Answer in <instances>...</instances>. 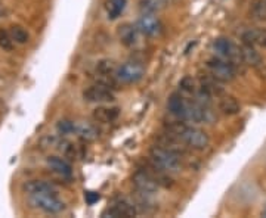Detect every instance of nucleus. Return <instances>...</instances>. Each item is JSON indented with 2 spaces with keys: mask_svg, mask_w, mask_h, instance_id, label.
<instances>
[{
  "mask_svg": "<svg viewBox=\"0 0 266 218\" xmlns=\"http://www.w3.org/2000/svg\"><path fill=\"white\" fill-rule=\"evenodd\" d=\"M166 130H167L166 135L172 136L173 139H176L177 142H180L182 145H185L194 151H204L210 145V137L206 132L200 130L198 127L189 125L180 119L169 122L166 125Z\"/></svg>",
  "mask_w": 266,
  "mask_h": 218,
  "instance_id": "f257e3e1",
  "label": "nucleus"
},
{
  "mask_svg": "<svg viewBox=\"0 0 266 218\" xmlns=\"http://www.w3.org/2000/svg\"><path fill=\"white\" fill-rule=\"evenodd\" d=\"M182 155H183L182 152L175 151L163 145H157L149 149V161L153 162V165L160 168L161 171L173 174L182 169V165H183Z\"/></svg>",
  "mask_w": 266,
  "mask_h": 218,
  "instance_id": "f03ea898",
  "label": "nucleus"
},
{
  "mask_svg": "<svg viewBox=\"0 0 266 218\" xmlns=\"http://www.w3.org/2000/svg\"><path fill=\"white\" fill-rule=\"evenodd\" d=\"M207 74H210L213 78H216L220 83H231L237 77V65L232 62L214 56L206 62Z\"/></svg>",
  "mask_w": 266,
  "mask_h": 218,
  "instance_id": "7ed1b4c3",
  "label": "nucleus"
},
{
  "mask_svg": "<svg viewBox=\"0 0 266 218\" xmlns=\"http://www.w3.org/2000/svg\"><path fill=\"white\" fill-rule=\"evenodd\" d=\"M213 51L216 53L217 58L226 59L232 62L234 65H244L243 64V56H241V48L237 46L235 43H232L230 38L220 37L217 40H214L213 43Z\"/></svg>",
  "mask_w": 266,
  "mask_h": 218,
  "instance_id": "20e7f679",
  "label": "nucleus"
},
{
  "mask_svg": "<svg viewBox=\"0 0 266 218\" xmlns=\"http://www.w3.org/2000/svg\"><path fill=\"white\" fill-rule=\"evenodd\" d=\"M31 203L35 208L42 209L46 214H59L65 209V203L58 199L55 193H42V195H30Z\"/></svg>",
  "mask_w": 266,
  "mask_h": 218,
  "instance_id": "39448f33",
  "label": "nucleus"
},
{
  "mask_svg": "<svg viewBox=\"0 0 266 218\" xmlns=\"http://www.w3.org/2000/svg\"><path fill=\"white\" fill-rule=\"evenodd\" d=\"M143 75V68L136 62H126L123 65L117 67L116 78L124 84L138 83Z\"/></svg>",
  "mask_w": 266,
  "mask_h": 218,
  "instance_id": "423d86ee",
  "label": "nucleus"
},
{
  "mask_svg": "<svg viewBox=\"0 0 266 218\" xmlns=\"http://www.w3.org/2000/svg\"><path fill=\"white\" fill-rule=\"evenodd\" d=\"M133 185L142 195H153L159 190L160 183L151 172L145 169H139L133 176Z\"/></svg>",
  "mask_w": 266,
  "mask_h": 218,
  "instance_id": "0eeeda50",
  "label": "nucleus"
},
{
  "mask_svg": "<svg viewBox=\"0 0 266 218\" xmlns=\"http://www.w3.org/2000/svg\"><path fill=\"white\" fill-rule=\"evenodd\" d=\"M136 27L139 28L141 34L148 37H159L163 33V24L156 17V14H142L138 19Z\"/></svg>",
  "mask_w": 266,
  "mask_h": 218,
  "instance_id": "6e6552de",
  "label": "nucleus"
},
{
  "mask_svg": "<svg viewBox=\"0 0 266 218\" xmlns=\"http://www.w3.org/2000/svg\"><path fill=\"white\" fill-rule=\"evenodd\" d=\"M83 98H85V101L93 102V103H106V102H112L116 99L111 89L98 83L88 87L83 92Z\"/></svg>",
  "mask_w": 266,
  "mask_h": 218,
  "instance_id": "1a4fd4ad",
  "label": "nucleus"
},
{
  "mask_svg": "<svg viewBox=\"0 0 266 218\" xmlns=\"http://www.w3.org/2000/svg\"><path fill=\"white\" fill-rule=\"evenodd\" d=\"M139 28L133 24H123L119 30V38L126 48H135L139 43Z\"/></svg>",
  "mask_w": 266,
  "mask_h": 218,
  "instance_id": "9d476101",
  "label": "nucleus"
},
{
  "mask_svg": "<svg viewBox=\"0 0 266 218\" xmlns=\"http://www.w3.org/2000/svg\"><path fill=\"white\" fill-rule=\"evenodd\" d=\"M241 38H243V43L246 45H250L253 48H265L266 49L265 28H250L243 33Z\"/></svg>",
  "mask_w": 266,
  "mask_h": 218,
  "instance_id": "9b49d317",
  "label": "nucleus"
},
{
  "mask_svg": "<svg viewBox=\"0 0 266 218\" xmlns=\"http://www.w3.org/2000/svg\"><path fill=\"white\" fill-rule=\"evenodd\" d=\"M138 214L136 206L133 203L127 201H119L117 203H114L108 211L105 212V215L109 217H135Z\"/></svg>",
  "mask_w": 266,
  "mask_h": 218,
  "instance_id": "f8f14e48",
  "label": "nucleus"
},
{
  "mask_svg": "<svg viewBox=\"0 0 266 218\" xmlns=\"http://www.w3.org/2000/svg\"><path fill=\"white\" fill-rule=\"evenodd\" d=\"M241 56H243V64L253 68H262L263 67V59L259 55V52L256 51L253 46L243 43L241 46Z\"/></svg>",
  "mask_w": 266,
  "mask_h": 218,
  "instance_id": "ddd939ff",
  "label": "nucleus"
},
{
  "mask_svg": "<svg viewBox=\"0 0 266 218\" xmlns=\"http://www.w3.org/2000/svg\"><path fill=\"white\" fill-rule=\"evenodd\" d=\"M120 117V109L117 106H99L93 111V119L98 122H104V124H109L114 122L117 118Z\"/></svg>",
  "mask_w": 266,
  "mask_h": 218,
  "instance_id": "4468645a",
  "label": "nucleus"
},
{
  "mask_svg": "<svg viewBox=\"0 0 266 218\" xmlns=\"http://www.w3.org/2000/svg\"><path fill=\"white\" fill-rule=\"evenodd\" d=\"M219 109L225 114V115H237L241 111V105L234 96L230 95H220L219 98Z\"/></svg>",
  "mask_w": 266,
  "mask_h": 218,
  "instance_id": "2eb2a0df",
  "label": "nucleus"
},
{
  "mask_svg": "<svg viewBox=\"0 0 266 218\" xmlns=\"http://www.w3.org/2000/svg\"><path fill=\"white\" fill-rule=\"evenodd\" d=\"M24 190L28 195H42V193H56V189L45 180H30L24 185Z\"/></svg>",
  "mask_w": 266,
  "mask_h": 218,
  "instance_id": "dca6fc26",
  "label": "nucleus"
},
{
  "mask_svg": "<svg viewBox=\"0 0 266 218\" xmlns=\"http://www.w3.org/2000/svg\"><path fill=\"white\" fill-rule=\"evenodd\" d=\"M48 165L52 168L55 172L62 176V177L70 179L72 176V168H71L70 164L65 159L59 158V156H49L48 158Z\"/></svg>",
  "mask_w": 266,
  "mask_h": 218,
  "instance_id": "f3484780",
  "label": "nucleus"
},
{
  "mask_svg": "<svg viewBox=\"0 0 266 218\" xmlns=\"http://www.w3.org/2000/svg\"><path fill=\"white\" fill-rule=\"evenodd\" d=\"M126 8V0H106L105 11L109 19H117L123 14Z\"/></svg>",
  "mask_w": 266,
  "mask_h": 218,
  "instance_id": "a211bd4d",
  "label": "nucleus"
},
{
  "mask_svg": "<svg viewBox=\"0 0 266 218\" xmlns=\"http://www.w3.org/2000/svg\"><path fill=\"white\" fill-rule=\"evenodd\" d=\"M9 33H11L14 41H15L17 45H27L28 40H30V34H28V31H27L24 27H21V25H15V24L11 25Z\"/></svg>",
  "mask_w": 266,
  "mask_h": 218,
  "instance_id": "6ab92c4d",
  "label": "nucleus"
},
{
  "mask_svg": "<svg viewBox=\"0 0 266 218\" xmlns=\"http://www.w3.org/2000/svg\"><path fill=\"white\" fill-rule=\"evenodd\" d=\"M250 15L254 19L266 21V2L265 0H253L250 6Z\"/></svg>",
  "mask_w": 266,
  "mask_h": 218,
  "instance_id": "aec40b11",
  "label": "nucleus"
},
{
  "mask_svg": "<svg viewBox=\"0 0 266 218\" xmlns=\"http://www.w3.org/2000/svg\"><path fill=\"white\" fill-rule=\"evenodd\" d=\"M117 65L114 61L111 59H102L98 62L96 65V74H102V75H116Z\"/></svg>",
  "mask_w": 266,
  "mask_h": 218,
  "instance_id": "412c9836",
  "label": "nucleus"
},
{
  "mask_svg": "<svg viewBox=\"0 0 266 218\" xmlns=\"http://www.w3.org/2000/svg\"><path fill=\"white\" fill-rule=\"evenodd\" d=\"M0 48L6 52L14 51V48H15V41H14L12 35L9 33V30L0 28Z\"/></svg>",
  "mask_w": 266,
  "mask_h": 218,
  "instance_id": "4be33fe9",
  "label": "nucleus"
},
{
  "mask_svg": "<svg viewBox=\"0 0 266 218\" xmlns=\"http://www.w3.org/2000/svg\"><path fill=\"white\" fill-rule=\"evenodd\" d=\"M179 89H180L182 93H185V95H193V96H194L195 93H197V90H198L193 77H183V78L180 80V83H179Z\"/></svg>",
  "mask_w": 266,
  "mask_h": 218,
  "instance_id": "5701e85b",
  "label": "nucleus"
},
{
  "mask_svg": "<svg viewBox=\"0 0 266 218\" xmlns=\"http://www.w3.org/2000/svg\"><path fill=\"white\" fill-rule=\"evenodd\" d=\"M161 0H142L141 11L142 14H156L161 9Z\"/></svg>",
  "mask_w": 266,
  "mask_h": 218,
  "instance_id": "b1692460",
  "label": "nucleus"
},
{
  "mask_svg": "<svg viewBox=\"0 0 266 218\" xmlns=\"http://www.w3.org/2000/svg\"><path fill=\"white\" fill-rule=\"evenodd\" d=\"M58 130L62 133V135H68L71 132H74V124L70 121H61L58 124Z\"/></svg>",
  "mask_w": 266,
  "mask_h": 218,
  "instance_id": "393cba45",
  "label": "nucleus"
},
{
  "mask_svg": "<svg viewBox=\"0 0 266 218\" xmlns=\"http://www.w3.org/2000/svg\"><path fill=\"white\" fill-rule=\"evenodd\" d=\"M85 199H86L88 203L92 205V203H95V202L99 199V195H98V193H95V192H88V193L85 195Z\"/></svg>",
  "mask_w": 266,
  "mask_h": 218,
  "instance_id": "a878e982",
  "label": "nucleus"
},
{
  "mask_svg": "<svg viewBox=\"0 0 266 218\" xmlns=\"http://www.w3.org/2000/svg\"><path fill=\"white\" fill-rule=\"evenodd\" d=\"M161 2H163V3H164V2H172V0H161Z\"/></svg>",
  "mask_w": 266,
  "mask_h": 218,
  "instance_id": "bb28decb",
  "label": "nucleus"
},
{
  "mask_svg": "<svg viewBox=\"0 0 266 218\" xmlns=\"http://www.w3.org/2000/svg\"><path fill=\"white\" fill-rule=\"evenodd\" d=\"M265 2H266V0H265Z\"/></svg>",
  "mask_w": 266,
  "mask_h": 218,
  "instance_id": "cd10ccee",
  "label": "nucleus"
}]
</instances>
